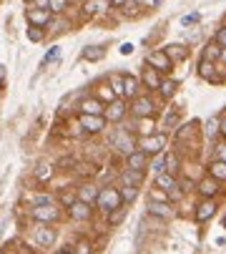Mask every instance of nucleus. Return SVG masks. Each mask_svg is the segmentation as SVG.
Returning a JSON list of instances; mask_svg holds the SVG:
<instances>
[{"mask_svg": "<svg viewBox=\"0 0 226 254\" xmlns=\"http://www.w3.org/2000/svg\"><path fill=\"white\" fill-rule=\"evenodd\" d=\"M176 169H178V156H176V154H169V156H164V171L173 174Z\"/></svg>", "mask_w": 226, "mask_h": 254, "instance_id": "bb28decb", "label": "nucleus"}, {"mask_svg": "<svg viewBox=\"0 0 226 254\" xmlns=\"http://www.w3.org/2000/svg\"><path fill=\"white\" fill-rule=\"evenodd\" d=\"M176 121H178V116H176V114H169V116H166V128H169V126H176Z\"/></svg>", "mask_w": 226, "mask_h": 254, "instance_id": "79ce46f5", "label": "nucleus"}, {"mask_svg": "<svg viewBox=\"0 0 226 254\" xmlns=\"http://www.w3.org/2000/svg\"><path fill=\"white\" fill-rule=\"evenodd\" d=\"M113 5H126V0H113Z\"/></svg>", "mask_w": 226, "mask_h": 254, "instance_id": "3c124183", "label": "nucleus"}, {"mask_svg": "<svg viewBox=\"0 0 226 254\" xmlns=\"http://www.w3.org/2000/svg\"><path fill=\"white\" fill-rule=\"evenodd\" d=\"M219 161H226V146H219Z\"/></svg>", "mask_w": 226, "mask_h": 254, "instance_id": "de8ad7c7", "label": "nucleus"}, {"mask_svg": "<svg viewBox=\"0 0 226 254\" xmlns=\"http://www.w3.org/2000/svg\"><path fill=\"white\" fill-rule=\"evenodd\" d=\"M146 161H148V154H143L141 149H136L133 154H128V169L143 171V169H146Z\"/></svg>", "mask_w": 226, "mask_h": 254, "instance_id": "2eb2a0df", "label": "nucleus"}, {"mask_svg": "<svg viewBox=\"0 0 226 254\" xmlns=\"http://www.w3.org/2000/svg\"><path fill=\"white\" fill-rule=\"evenodd\" d=\"M221 56V46L219 43H209L206 46V53H204V61H216Z\"/></svg>", "mask_w": 226, "mask_h": 254, "instance_id": "a878e982", "label": "nucleus"}, {"mask_svg": "<svg viewBox=\"0 0 226 254\" xmlns=\"http://www.w3.org/2000/svg\"><path fill=\"white\" fill-rule=\"evenodd\" d=\"M35 176L38 179H48L51 176V166L48 164H41V166H38V171H35Z\"/></svg>", "mask_w": 226, "mask_h": 254, "instance_id": "58836bf2", "label": "nucleus"}, {"mask_svg": "<svg viewBox=\"0 0 226 254\" xmlns=\"http://www.w3.org/2000/svg\"><path fill=\"white\" fill-rule=\"evenodd\" d=\"M96 196H98V191L93 189V187H81V191H78V199L81 201H86V204H91V201H96Z\"/></svg>", "mask_w": 226, "mask_h": 254, "instance_id": "5701e85b", "label": "nucleus"}, {"mask_svg": "<svg viewBox=\"0 0 226 254\" xmlns=\"http://www.w3.org/2000/svg\"><path fill=\"white\" fill-rule=\"evenodd\" d=\"M5 73H8V70H5V65H0V86L5 83Z\"/></svg>", "mask_w": 226, "mask_h": 254, "instance_id": "49530a36", "label": "nucleus"}, {"mask_svg": "<svg viewBox=\"0 0 226 254\" xmlns=\"http://www.w3.org/2000/svg\"><path fill=\"white\" fill-rule=\"evenodd\" d=\"M96 204H98V209H103L106 214H111L113 209L123 206V196H121V191H118V189H113V187H103V189L98 191V196H96Z\"/></svg>", "mask_w": 226, "mask_h": 254, "instance_id": "f257e3e1", "label": "nucleus"}, {"mask_svg": "<svg viewBox=\"0 0 226 254\" xmlns=\"http://www.w3.org/2000/svg\"><path fill=\"white\" fill-rule=\"evenodd\" d=\"M214 43H219L221 48H226V25L216 30V38H214Z\"/></svg>", "mask_w": 226, "mask_h": 254, "instance_id": "f704fd0d", "label": "nucleus"}, {"mask_svg": "<svg viewBox=\"0 0 226 254\" xmlns=\"http://www.w3.org/2000/svg\"><path fill=\"white\" fill-rule=\"evenodd\" d=\"M219 133L226 138V119H221V121H219Z\"/></svg>", "mask_w": 226, "mask_h": 254, "instance_id": "a18cd8bd", "label": "nucleus"}, {"mask_svg": "<svg viewBox=\"0 0 226 254\" xmlns=\"http://www.w3.org/2000/svg\"><path fill=\"white\" fill-rule=\"evenodd\" d=\"M199 191L206 196V199H214L216 191H219V184H216V179H204L201 184H199Z\"/></svg>", "mask_w": 226, "mask_h": 254, "instance_id": "f3484780", "label": "nucleus"}, {"mask_svg": "<svg viewBox=\"0 0 226 254\" xmlns=\"http://www.w3.org/2000/svg\"><path fill=\"white\" fill-rule=\"evenodd\" d=\"M154 101H151L148 96H136L133 103H131V114L138 116V119H148V116H154Z\"/></svg>", "mask_w": 226, "mask_h": 254, "instance_id": "20e7f679", "label": "nucleus"}, {"mask_svg": "<svg viewBox=\"0 0 226 254\" xmlns=\"http://www.w3.org/2000/svg\"><path fill=\"white\" fill-rule=\"evenodd\" d=\"M43 204H56V201H53V196H48V194L33 196V206H43Z\"/></svg>", "mask_w": 226, "mask_h": 254, "instance_id": "473e14b6", "label": "nucleus"}, {"mask_svg": "<svg viewBox=\"0 0 226 254\" xmlns=\"http://www.w3.org/2000/svg\"><path fill=\"white\" fill-rule=\"evenodd\" d=\"M159 88H161V93H164V96H171V93L176 91V81H161V86H159Z\"/></svg>", "mask_w": 226, "mask_h": 254, "instance_id": "2f4dec72", "label": "nucleus"}, {"mask_svg": "<svg viewBox=\"0 0 226 254\" xmlns=\"http://www.w3.org/2000/svg\"><path fill=\"white\" fill-rule=\"evenodd\" d=\"M136 93H138V78H133V76H123V96L136 98Z\"/></svg>", "mask_w": 226, "mask_h": 254, "instance_id": "6ab92c4d", "label": "nucleus"}, {"mask_svg": "<svg viewBox=\"0 0 226 254\" xmlns=\"http://www.w3.org/2000/svg\"><path fill=\"white\" fill-rule=\"evenodd\" d=\"M35 242L41 244V247H53V242H56V229H51V227H38V229H35Z\"/></svg>", "mask_w": 226, "mask_h": 254, "instance_id": "ddd939ff", "label": "nucleus"}, {"mask_svg": "<svg viewBox=\"0 0 226 254\" xmlns=\"http://www.w3.org/2000/svg\"><path fill=\"white\" fill-rule=\"evenodd\" d=\"M146 63L154 70H159V73H166V70H171V65H173V61L166 56V51H151L146 56Z\"/></svg>", "mask_w": 226, "mask_h": 254, "instance_id": "7ed1b4c3", "label": "nucleus"}, {"mask_svg": "<svg viewBox=\"0 0 226 254\" xmlns=\"http://www.w3.org/2000/svg\"><path fill=\"white\" fill-rule=\"evenodd\" d=\"M103 114H106L103 119H108V121H121V119L126 116V106H123L121 101H113V103L106 108Z\"/></svg>", "mask_w": 226, "mask_h": 254, "instance_id": "4468645a", "label": "nucleus"}, {"mask_svg": "<svg viewBox=\"0 0 226 254\" xmlns=\"http://www.w3.org/2000/svg\"><path fill=\"white\" fill-rule=\"evenodd\" d=\"M111 146L116 149V151H121V154H133L136 151V143H133V136L126 131V128H118V131H113V136H111Z\"/></svg>", "mask_w": 226, "mask_h": 254, "instance_id": "f03ea898", "label": "nucleus"}, {"mask_svg": "<svg viewBox=\"0 0 226 254\" xmlns=\"http://www.w3.org/2000/svg\"><path fill=\"white\" fill-rule=\"evenodd\" d=\"M28 38H30V41H41V38H43V33H41V30H38V28L33 25V28L28 30Z\"/></svg>", "mask_w": 226, "mask_h": 254, "instance_id": "a19ab883", "label": "nucleus"}, {"mask_svg": "<svg viewBox=\"0 0 226 254\" xmlns=\"http://www.w3.org/2000/svg\"><path fill=\"white\" fill-rule=\"evenodd\" d=\"M113 93L116 96L123 93V76H113Z\"/></svg>", "mask_w": 226, "mask_h": 254, "instance_id": "c9c22d12", "label": "nucleus"}, {"mask_svg": "<svg viewBox=\"0 0 226 254\" xmlns=\"http://www.w3.org/2000/svg\"><path fill=\"white\" fill-rule=\"evenodd\" d=\"M103 56H106L103 48H93V46H88V48L83 51V58H86V61H101Z\"/></svg>", "mask_w": 226, "mask_h": 254, "instance_id": "393cba45", "label": "nucleus"}, {"mask_svg": "<svg viewBox=\"0 0 226 254\" xmlns=\"http://www.w3.org/2000/svg\"><path fill=\"white\" fill-rule=\"evenodd\" d=\"M154 171H156V174L164 171V159H156V161H154Z\"/></svg>", "mask_w": 226, "mask_h": 254, "instance_id": "37998d69", "label": "nucleus"}, {"mask_svg": "<svg viewBox=\"0 0 226 254\" xmlns=\"http://www.w3.org/2000/svg\"><path fill=\"white\" fill-rule=\"evenodd\" d=\"M123 216H126V209L118 206V209H113V211L108 214V222H111V224H121V222H123Z\"/></svg>", "mask_w": 226, "mask_h": 254, "instance_id": "cd10ccee", "label": "nucleus"}, {"mask_svg": "<svg viewBox=\"0 0 226 254\" xmlns=\"http://www.w3.org/2000/svg\"><path fill=\"white\" fill-rule=\"evenodd\" d=\"M141 83H146L148 88H159V86H161V76H159V70H154V68H143V73H141Z\"/></svg>", "mask_w": 226, "mask_h": 254, "instance_id": "dca6fc26", "label": "nucleus"}, {"mask_svg": "<svg viewBox=\"0 0 226 254\" xmlns=\"http://www.w3.org/2000/svg\"><path fill=\"white\" fill-rule=\"evenodd\" d=\"M73 254H91V244L86 239L78 242V244H75V249H73Z\"/></svg>", "mask_w": 226, "mask_h": 254, "instance_id": "72a5a7b5", "label": "nucleus"}, {"mask_svg": "<svg viewBox=\"0 0 226 254\" xmlns=\"http://www.w3.org/2000/svg\"><path fill=\"white\" fill-rule=\"evenodd\" d=\"M106 10V0H88L86 3V13L88 15H96V13H103Z\"/></svg>", "mask_w": 226, "mask_h": 254, "instance_id": "b1692460", "label": "nucleus"}, {"mask_svg": "<svg viewBox=\"0 0 226 254\" xmlns=\"http://www.w3.org/2000/svg\"><path fill=\"white\" fill-rule=\"evenodd\" d=\"M219 121H221V119H216V116L206 121V136H216V133H219Z\"/></svg>", "mask_w": 226, "mask_h": 254, "instance_id": "c85d7f7f", "label": "nucleus"}, {"mask_svg": "<svg viewBox=\"0 0 226 254\" xmlns=\"http://www.w3.org/2000/svg\"><path fill=\"white\" fill-rule=\"evenodd\" d=\"M103 111H106V106L98 98H86L81 103V114H86V116H103Z\"/></svg>", "mask_w": 226, "mask_h": 254, "instance_id": "9b49d317", "label": "nucleus"}, {"mask_svg": "<svg viewBox=\"0 0 226 254\" xmlns=\"http://www.w3.org/2000/svg\"><path fill=\"white\" fill-rule=\"evenodd\" d=\"M121 196H123V201H131V199H136V187H126V189L121 191Z\"/></svg>", "mask_w": 226, "mask_h": 254, "instance_id": "ea45409f", "label": "nucleus"}, {"mask_svg": "<svg viewBox=\"0 0 226 254\" xmlns=\"http://www.w3.org/2000/svg\"><path fill=\"white\" fill-rule=\"evenodd\" d=\"M219 58H221V61L226 63V48H221V56H219Z\"/></svg>", "mask_w": 226, "mask_h": 254, "instance_id": "8fccbe9b", "label": "nucleus"}, {"mask_svg": "<svg viewBox=\"0 0 226 254\" xmlns=\"http://www.w3.org/2000/svg\"><path fill=\"white\" fill-rule=\"evenodd\" d=\"M209 171H211V179H221V181H224V179H226V161H219V159H216V161L209 166Z\"/></svg>", "mask_w": 226, "mask_h": 254, "instance_id": "aec40b11", "label": "nucleus"}, {"mask_svg": "<svg viewBox=\"0 0 226 254\" xmlns=\"http://www.w3.org/2000/svg\"><path fill=\"white\" fill-rule=\"evenodd\" d=\"M68 211H70V216H73L75 222H88L91 214H93L91 204H86V201H81V199H73V204L68 206Z\"/></svg>", "mask_w": 226, "mask_h": 254, "instance_id": "0eeeda50", "label": "nucleus"}, {"mask_svg": "<svg viewBox=\"0 0 226 254\" xmlns=\"http://www.w3.org/2000/svg\"><path fill=\"white\" fill-rule=\"evenodd\" d=\"M30 214H33V219L35 222H56L58 216H60V211L56 209V204H43V206H33L30 209Z\"/></svg>", "mask_w": 226, "mask_h": 254, "instance_id": "39448f33", "label": "nucleus"}, {"mask_svg": "<svg viewBox=\"0 0 226 254\" xmlns=\"http://www.w3.org/2000/svg\"><path fill=\"white\" fill-rule=\"evenodd\" d=\"M166 146V133H156V136H146L141 141V151L143 154H159Z\"/></svg>", "mask_w": 226, "mask_h": 254, "instance_id": "423d86ee", "label": "nucleus"}, {"mask_svg": "<svg viewBox=\"0 0 226 254\" xmlns=\"http://www.w3.org/2000/svg\"><path fill=\"white\" fill-rule=\"evenodd\" d=\"M81 126L88 133H98V131L106 128V119L103 116H86V114H81Z\"/></svg>", "mask_w": 226, "mask_h": 254, "instance_id": "9d476101", "label": "nucleus"}, {"mask_svg": "<svg viewBox=\"0 0 226 254\" xmlns=\"http://www.w3.org/2000/svg\"><path fill=\"white\" fill-rule=\"evenodd\" d=\"M68 5V0H48V10L51 13H60Z\"/></svg>", "mask_w": 226, "mask_h": 254, "instance_id": "c756f323", "label": "nucleus"}, {"mask_svg": "<svg viewBox=\"0 0 226 254\" xmlns=\"http://www.w3.org/2000/svg\"><path fill=\"white\" fill-rule=\"evenodd\" d=\"M214 214H216V204H214V199H204V201L196 206V222H206V219H211Z\"/></svg>", "mask_w": 226, "mask_h": 254, "instance_id": "f8f14e48", "label": "nucleus"}, {"mask_svg": "<svg viewBox=\"0 0 226 254\" xmlns=\"http://www.w3.org/2000/svg\"><path fill=\"white\" fill-rule=\"evenodd\" d=\"M199 76H201V78H206V81H216L211 61H201V65H199Z\"/></svg>", "mask_w": 226, "mask_h": 254, "instance_id": "4be33fe9", "label": "nucleus"}, {"mask_svg": "<svg viewBox=\"0 0 226 254\" xmlns=\"http://www.w3.org/2000/svg\"><path fill=\"white\" fill-rule=\"evenodd\" d=\"M51 15H53V13H51L48 8H30V10L25 13V18H28L30 25H35V28H38V25H46V23L51 20Z\"/></svg>", "mask_w": 226, "mask_h": 254, "instance_id": "1a4fd4ad", "label": "nucleus"}, {"mask_svg": "<svg viewBox=\"0 0 226 254\" xmlns=\"http://www.w3.org/2000/svg\"><path fill=\"white\" fill-rule=\"evenodd\" d=\"M176 181H178V189L181 191H191L194 189V181L191 179H176Z\"/></svg>", "mask_w": 226, "mask_h": 254, "instance_id": "4c0bfd02", "label": "nucleus"}, {"mask_svg": "<svg viewBox=\"0 0 226 254\" xmlns=\"http://www.w3.org/2000/svg\"><path fill=\"white\" fill-rule=\"evenodd\" d=\"M166 56H169L171 61H183V58L188 56V51H186L183 46H169V48H166Z\"/></svg>", "mask_w": 226, "mask_h": 254, "instance_id": "412c9836", "label": "nucleus"}, {"mask_svg": "<svg viewBox=\"0 0 226 254\" xmlns=\"http://www.w3.org/2000/svg\"><path fill=\"white\" fill-rule=\"evenodd\" d=\"M199 20H201V15H199V13H188V15H183V18H181V23H183V25H194V23H199Z\"/></svg>", "mask_w": 226, "mask_h": 254, "instance_id": "e433bc0d", "label": "nucleus"}, {"mask_svg": "<svg viewBox=\"0 0 226 254\" xmlns=\"http://www.w3.org/2000/svg\"><path fill=\"white\" fill-rule=\"evenodd\" d=\"M58 58H60V48H58V46H53V48L46 53V58H43V65H46V63H51V61H58Z\"/></svg>", "mask_w": 226, "mask_h": 254, "instance_id": "7c9ffc66", "label": "nucleus"}, {"mask_svg": "<svg viewBox=\"0 0 226 254\" xmlns=\"http://www.w3.org/2000/svg\"><path fill=\"white\" fill-rule=\"evenodd\" d=\"M58 254H73V249H70V247H65V249H60Z\"/></svg>", "mask_w": 226, "mask_h": 254, "instance_id": "09e8293b", "label": "nucleus"}, {"mask_svg": "<svg viewBox=\"0 0 226 254\" xmlns=\"http://www.w3.org/2000/svg\"><path fill=\"white\" fill-rule=\"evenodd\" d=\"M0 254H3V252H0Z\"/></svg>", "mask_w": 226, "mask_h": 254, "instance_id": "603ef678", "label": "nucleus"}, {"mask_svg": "<svg viewBox=\"0 0 226 254\" xmlns=\"http://www.w3.org/2000/svg\"><path fill=\"white\" fill-rule=\"evenodd\" d=\"M121 53H123V56L133 53V46H131V43H123V46H121Z\"/></svg>", "mask_w": 226, "mask_h": 254, "instance_id": "c03bdc74", "label": "nucleus"}, {"mask_svg": "<svg viewBox=\"0 0 226 254\" xmlns=\"http://www.w3.org/2000/svg\"><path fill=\"white\" fill-rule=\"evenodd\" d=\"M123 181H126V187H138L143 181V171L128 169V171H123Z\"/></svg>", "mask_w": 226, "mask_h": 254, "instance_id": "a211bd4d", "label": "nucleus"}, {"mask_svg": "<svg viewBox=\"0 0 226 254\" xmlns=\"http://www.w3.org/2000/svg\"><path fill=\"white\" fill-rule=\"evenodd\" d=\"M148 214H151V216H159V219H171V216H173V209H171L166 201L151 199V201H148Z\"/></svg>", "mask_w": 226, "mask_h": 254, "instance_id": "6e6552de", "label": "nucleus"}]
</instances>
